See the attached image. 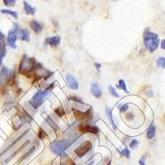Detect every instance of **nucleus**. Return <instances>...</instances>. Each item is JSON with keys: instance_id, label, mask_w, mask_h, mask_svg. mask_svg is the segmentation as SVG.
<instances>
[{"instance_id": "c756f323", "label": "nucleus", "mask_w": 165, "mask_h": 165, "mask_svg": "<svg viewBox=\"0 0 165 165\" xmlns=\"http://www.w3.org/2000/svg\"><path fill=\"white\" fill-rule=\"evenodd\" d=\"M34 150H35V147H32V148H31V149H29V150H28V151H27V153H26V154H24V155H23V157H22V159H21V160L25 159L26 158L28 157L29 155H31V154H32V152H34Z\"/></svg>"}, {"instance_id": "0eeeda50", "label": "nucleus", "mask_w": 165, "mask_h": 165, "mask_svg": "<svg viewBox=\"0 0 165 165\" xmlns=\"http://www.w3.org/2000/svg\"><path fill=\"white\" fill-rule=\"evenodd\" d=\"M92 144L90 141H86L74 149V153L79 158H83L92 149Z\"/></svg>"}, {"instance_id": "e433bc0d", "label": "nucleus", "mask_w": 165, "mask_h": 165, "mask_svg": "<svg viewBox=\"0 0 165 165\" xmlns=\"http://www.w3.org/2000/svg\"><path fill=\"white\" fill-rule=\"evenodd\" d=\"M147 94L149 95V97H153V96H154V92H153L152 90H149V91L147 92Z\"/></svg>"}, {"instance_id": "423d86ee", "label": "nucleus", "mask_w": 165, "mask_h": 165, "mask_svg": "<svg viewBox=\"0 0 165 165\" xmlns=\"http://www.w3.org/2000/svg\"><path fill=\"white\" fill-rule=\"evenodd\" d=\"M20 30H21L20 25L17 24V23H13V26L12 29L9 31V32L8 34L7 44L13 49H16L17 48L16 41L17 40V37H18L17 35H18V32H20Z\"/></svg>"}, {"instance_id": "f3484780", "label": "nucleus", "mask_w": 165, "mask_h": 165, "mask_svg": "<svg viewBox=\"0 0 165 165\" xmlns=\"http://www.w3.org/2000/svg\"><path fill=\"white\" fill-rule=\"evenodd\" d=\"M6 53H7V49H6V43L4 41L0 43V69L2 67V63H3V58L5 57Z\"/></svg>"}, {"instance_id": "ddd939ff", "label": "nucleus", "mask_w": 165, "mask_h": 165, "mask_svg": "<svg viewBox=\"0 0 165 165\" xmlns=\"http://www.w3.org/2000/svg\"><path fill=\"white\" fill-rule=\"evenodd\" d=\"M29 26H30L31 29L36 34H39V33H41L43 30V26L40 23L37 21H36V20H32L29 23Z\"/></svg>"}, {"instance_id": "393cba45", "label": "nucleus", "mask_w": 165, "mask_h": 165, "mask_svg": "<svg viewBox=\"0 0 165 165\" xmlns=\"http://www.w3.org/2000/svg\"><path fill=\"white\" fill-rule=\"evenodd\" d=\"M108 89H109V92H110V93H111L113 97H115V98H120V95L118 92H116V88H114V87H112L111 85H110V86L108 87Z\"/></svg>"}, {"instance_id": "2f4dec72", "label": "nucleus", "mask_w": 165, "mask_h": 165, "mask_svg": "<svg viewBox=\"0 0 165 165\" xmlns=\"http://www.w3.org/2000/svg\"><path fill=\"white\" fill-rule=\"evenodd\" d=\"M126 117L127 121H133L134 118H135V116H134V114L131 113V112H129V113L126 115Z\"/></svg>"}, {"instance_id": "dca6fc26", "label": "nucleus", "mask_w": 165, "mask_h": 165, "mask_svg": "<svg viewBox=\"0 0 165 165\" xmlns=\"http://www.w3.org/2000/svg\"><path fill=\"white\" fill-rule=\"evenodd\" d=\"M106 114H107V118H108V120L111 122L114 130H117V126H116L115 122H114L113 116H112V109L111 107H106Z\"/></svg>"}, {"instance_id": "a878e982", "label": "nucleus", "mask_w": 165, "mask_h": 165, "mask_svg": "<svg viewBox=\"0 0 165 165\" xmlns=\"http://www.w3.org/2000/svg\"><path fill=\"white\" fill-rule=\"evenodd\" d=\"M54 112L56 113V115L59 117H62V116H65V110L63 107H57V108L54 109Z\"/></svg>"}, {"instance_id": "9b49d317", "label": "nucleus", "mask_w": 165, "mask_h": 165, "mask_svg": "<svg viewBox=\"0 0 165 165\" xmlns=\"http://www.w3.org/2000/svg\"><path fill=\"white\" fill-rule=\"evenodd\" d=\"M65 79L67 81V84L69 87L71 89L77 90L79 88V83L76 80V79L70 73H67L65 76Z\"/></svg>"}, {"instance_id": "473e14b6", "label": "nucleus", "mask_w": 165, "mask_h": 165, "mask_svg": "<svg viewBox=\"0 0 165 165\" xmlns=\"http://www.w3.org/2000/svg\"><path fill=\"white\" fill-rule=\"evenodd\" d=\"M145 159H146V156L144 155L143 157H141V159L139 160V164L140 165H146L145 164Z\"/></svg>"}, {"instance_id": "a211bd4d", "label": "nucleus", "mask_w": 165, "mask_h": 165, "mask_svg": "<svg viewBox=\"0 0 165 165\" xmlns=\"http://www.w3.org/2000/svg\"><path fill=\"white\" fill-rule=\"evenodd\" d=\"M155 132H156V127L154 124H151L148 128L146 133V137L148 140H152L154 138L155 135Z\"/></svg>"}, {"instance_id": "f257e3e1", "label": "nucleus", "mask_w": 165, "mask_h": 165, "mask_svg": "<svg viewBox=\"0 0 165 165\" xmlns=\"http://www.w3.org/2000/svg\"><path fill=\"white\" fill-rule=\"evenodd\" d=\"M144 45L149 50L150 53H153L157 50L159 44V35L156 33L152 32L149 28H146L144 31L143 33Z\"/></svg>"}, {"instance_id": "412c9836", "label": "nucleus", "mask_w": 165, "mask_h": 165, "mask_svg": "<svg viewBox=\"0 0 165 165\" xmlns=\"http://www.w3.org/2000/svg\"><path fill=\"white\" fill-rule=\"evenodd\" d=\"M68 100L72 101L73 103H79V104H83V105H85L84 100L82 99L81 98H79L78 96H75V95H72V96H69L68 97Z\"/></svg>"}, {"instance_id": "1a4fd4ad", "label": "nucleus", "mask_w": 165, "mask_h": 165, "mask_svg": "<svg viewBox=\"0 0 165 165\" xmlns=\"http://www.w3.org/2000/svg\"><path fill=\"white\" fill-rule=\"evenodd\" d=\"M79 130L83 134L91 133V134H93V135H97L99 132V129H98V126H92L91 124H88V123H81L79 126Z\"/></svg>"}, {"instance_id": "7c9ffc66", "label": "nucleus", "mask_w": 165, "mask_h": 165, "mask_svg": "<svg viewBox=\"0 0 165 165\" xmlns=\"http://www.w3.org/2000/svg\"><path fill=\"white\" fill-rule=\"evenodd\" d=\"M128 109H129V104L128 103H126L124 105L122 106V107L120 109V111L122 113H125V112H126L128 111Z\"/></svg>"}, {"instance_id": "4468645a", "label": "nucleus", "mask_w": 165, "mask_h": 165, "mask_svg": "<svg viewBox=\"0 0 165 165\" xmlns=\"http://www.w3.org/2000/svg\"><path fill=\"white\" fill-rule=\"evenodd\" d=\"M17 36L19 37L20 40H22L23 41H30V33H29V31L27 29H22L21 28V30L18 32V35Z\"/></svg>"}, {"instance_id": "cd10ccee", "label": "nucleus", "mask_w": 165, "mask_h": 165, "mask_svg": "<svg viewBox=\"0 0 165 165\" xmlns=\"http://www.w3.org/2000/svg\"><path fill=\"white\" fill-rule=\"evenodd\" d=\"M4 5L7 7H13L16 3L17 0H3Z\"/></svg>"}, {"instance_id": "5701e85b", "label": "nucleus", "mask_w": 165, "mask_h": 165, "mask_svg": "<svg viewBox=\"0 0 165 165\" xmlns=\"http://www.w3.org/2000/svg\"><path fill=\"white\" fill-rule=\"evenodd\" d=\"M156 65H157V67L164 69L165 68V58L164 57H159V58H158L157 60H156Z\"/></svg>"}, {"instance_id": "b1692460", "label": "nucleus", "mask_w": 165, "mask_h": 165, "mask_svg": "<svg viewBox=\"0 0 165 165\" xmlns=\"http://www.w3.org/2000/svg\"><path fill=\"white\" fill-rule=\"evenodd\" d=\"M37 136H38V138L40 139V140L43 141L44 139L47 137V134H46V131H45V130H44V129H42V128H40V129H39V130H38Z\"/></svg>"}, {"instance_id": "72a5a7b5", "label": "nucleus", "mask_w": 165, "mask_h": 165, "mask_svg": "<svg viewBox=\"0 0 165 165\" xmlns=\"http://www.w3.org/2000/svg\"><path fill=\"white\" fill-rule=\"evenodd\" d=\"M4 39H5V36H4V34H3V32H0V43L4 41Z\"/></svg>"}, {"instance_id": "c9c22d12", "label": "nucleus", "mask_w": 165, "mask_h": 165, "mask_svg": "<svg viewBox=\"0 0 165 165\" xmlns=\"http://www.w3.org/2000/svg\"><path fill=\"white\" fill-rule=\"evenodd\" d=\"M161 49L165 51V39L162 40V41H161Z\"/></svg>"}, {"instance_id": "f704fd0d", "label": "nucleus", "mask_w": 165, "mask_h": 165, "mask_svg": "<svg viewBox=\"0 0 165 165\" xmlns=\"http://www.w3.org/2000/svg\"><path fill=\"white\" fill-rule=\"evenodd\" d=\"M94 65H95V67H96V69H97L98 71L100 70V69L102 68V65H101V64H99V63H98V62H95Z\"/></svg>"}, {"instance_id": "6ab92c4d", "label": "nucleus", "mask_w": 165, "mask_h": 165, "mask_svg": "<svg viewBox=\"0 0 165 165\" xmlns=\"http://www.w3.org/2000/svg\"><path fill=\"white\" fill-rule=\"evenodd\" d=\"M46 122L47 124L49 125L52 128V130H54V132H57L58 130H59V127H58V126L56 125V123L52 120V118L50 116H48L46 118Z\"/></svg>"}, {"instance_id": "20e7f679", "label": "nucleus", "mask_w": 165, "mask_h": 165, "mask_svg": "<svg viewBox=\"0 0 165 165\" xmlns=\"http://www.w3.org/2000/svg\"><path fill=\"white\" fill-rule=\"evenodd\" d=\"M51 92V91L47 90L46 88L44 90H38L36 93L33 96L32 98L30 100L29 104H30L35 110H36L39 107H41V106L42 105V103H43V102L45 101V99L49 96Z\"/></svg>"}, {"instance_id": "bb28decb", "label": "nucleus", "mask_w": 165, "mask_h": 165, "mask_svg": "<svg viewBox=\"0 0 165 165\" xmlns=\"http://www.w3.org/2000/svg\"><path fill=\"white\" fill-rule=\"evenodd\" d=\"M121 154H122V156H125L126 158H127V159H130V151L129 150L128 148H125L122 151H121Z\"/></svg>"}, {"instance_id": "c85d7f7f", "label": "nucleus", "mask_w": 165, "mask_h": 165, "mask_svg": "<svg viewBox=\"0 0 165 165\" xmlns=\"http://www.w3.org/2000/svg\"><path fill=\"white\" fill-rule=\"evenodd\" d=\"M139 143H140V142H139L137 140H132V141H130L129 146H130V149H135V148L139 145Z\"/></svg>"}, {"instance_id": "2eb2a0df", "label": "nucleus", "mask_w": 165, "mask_h": 165, "mask_svg": "<svg viewBox=\"0 0 165 165\" xmlns=\"http://www.w3.org/2000/svg\"><path fill=\"white\" fill-rule=\"evenodd\" d=\"M23 8L27 15H34L36 11V8L32 7L30 3H28L27 1H23Z\"/></svg>"}, {"instance_id": "f8f14e48", "label": "nucleus", "mask_w": 165, "mask_h": 165, "mask_svg": "<svg viewBox=\"0 0 165 165\" xmlns=\"http://www.w3.org/2000/svg\"><path fill=\"white\" fill-rule=\"evenodd\" d=\"M91 92L96 98H100L103 96V91L97 82H93L91 84Z\"/></svg>"}, {"instance_id": "58836bf2", "label": "nucleus", "mask_w": 165, "mask_h": 165, "mask_svg": "<svg viewBox=\"0 0 165 165\" xmlns=\"http://www.w3.org/2000/svg\"><path fill=\"white\" fill-rule=\"evenodd\" d=\"M71 165H76V164L74 163H71Z\"/></svg>"}, {"instance_id": "4c0bfd02", "label": "nucleus", "mask_w": 165, "mask_h": 165, "mask_svg": "<svg viewBox=\"0 0 165 165\" xmlns=\"http://www.w3.org/2000/svg\"><path fill=\"white\" fill-rule=\"evenodd\" d=\"M60 165H67V164H66V163H60Z\"/></svg>"}, {"instance_id": "9d476101", "label": "nucleus", "mask_w": 165, "mask_h": 165, "mask_svg": "<svg viewBox=\"0 0 165 165\" xmlns=\"http://www.w3.org/2000/svg\"><path fill=\"white\" fill-rule=\"evenodd\" d=\"M60 42H61V38L59 36H51V37H46L45 39V44L53 46V47L60 46Z\"/></svg>"}, {"instance_id": "7ed1b4c3", "label": "nucleus", "mask_w": 165, "mask_h": 165, "mask_svg": "<svg viewBox=\"0 0 165 165\" xmlns=\"http://www.w3.org/2000/svg\"><path fill=\"white\" fill-rule=\"evenodd\" d=\"M36 64L37 62L34 57H28L27 54H24L19 65V73L28 77V75L34 71Z\"/></svg>"}, {"instance_id": "6e6552de", "label": "nucleus", "mask_w": 165, "mask_h": 165, "mask_svg": "<svg viewBox=\"0 0 165 165\" xmlns=\"http://www.w3.org/2000/svg\"><path fill=\"white\" fill-rule=\"evenodd\" d=\"M13 75L11 74V71L9 69L3 66L0 72V87L6 86L8 83L11 80Z\"/></svg>"}, {"instance_id": "39448f33", "label": "nucleus", "mask_w": 165, "mask_h": 165, "mask_svg": "<svg viewBox=\"0 0 165 165\" xmlns=\"http://www.w3.org/2000/svg\"><path fill=\"white\" fill-rule=\"evenodd\" d=\"M75 118L81 123H88L91 124L92 122V108L88 109L86 111H82L78 109L72 108Z\"/></svg>"}, {"instance_id": "4be33fe9", "label": "nucleus", "mask_w": 165, "mask_h": 165, "mask_svg": "<svg viewBox=\"0 0 165 165\" xmlns=\"http://www.w3.org/2000/svg\"><path fill=\"white\" fill-rule=\"evenodd\" d=\"M117 88H119L122 90H123L126 93H129V91L127 90V88H126V84L125 83V81L123 79H120L119 83H118V85H117Z\"/></svg>"}, {"instance_id": "f03ea898", "label": "nucleus", "mask_w": 165, "mask_h": 165, "mask_svg": "<svg viewBox=\"0 0 165 165\" xmlns=\"http://www.w3.org/2000/svg\"><path fill=\"white\" fill-rule=\"evenodd\" d=\"M74 141H69V140H58L54 141L50 144V149L54 154L60 155L63 158L67 157V154L65 153L66 149L73 144Z\"/></svg>"}, {"instance_id": "aec40b11", "label": "nucleus", "mask_w": 165, "mask_h": 165, "mask_svg": "<svg viewBox=\"0 0 165 165\" xmlns=\"http://www.w3.org/2000/svg\"><path fill=\"white\" fill-rule=\"evenodd\" d=\"M0 13L3 14H6V15H10L11 17H13L14 19L18 18V13H17L16 11H13V10H10V9H2Z\"/></svg>"}]
</instances>
